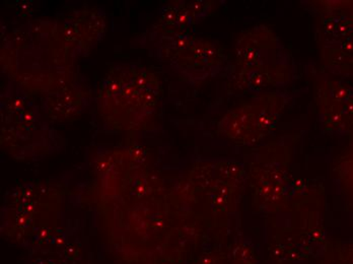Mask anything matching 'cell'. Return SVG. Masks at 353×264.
<instances>
[{"label":"cell","mask_w":353,"mask_h":264,"mask_svg":"<svg viewBox=\"0 0 353 264\" xmlns=\"http://www.w3.org/2000/svg\"><path fill=\"white\" fill-rule=\"evenodd\" d=\"M77 59L58 19L30 21L2 38V74L30 96L44 98L75 81Z\"/></svg>","instance_id":"cell-1"},{"label":"cell","mask_w":353,"mask_h":264,"mask_svg":"<svg viewBox=\"0 0 353 264\" xmlns=\"http://www.w3.org/2000/svg\"><path fill=\"white\" fill-rule=\"evenodd\" d=\"M161 96L159 77L139 63L116 64L101 81L97 109L113 132L141 130L152 117Z\"/></svg>","instance_id":"cell-2"},{"label":"cell","mask_w":353,"mask_h":264,"mask_svg":"<svg viewBox=\"0 0 353 264\" xmlns=\"http://www.w3.org/2000/svg\"><path fill=\"white\" fill-rule=\"evenodd\" d=\"M31 97L10 81L1 92V147L17 160L46 158L61 150L64 143L42 107Z\"/></svg>","instance_id":"cell-3"},{"label":"cell","mask_w":353,"mask_h":264,"mask_svg":"<svg viewBox=\"0 0 353 264\" xmlns=\"http://www.w3.org/2000/svg\"><path fill=\"white\" fill-rule=\"evenodd\" d=\"M150 54L169 64L190 83H202L223 72L227 57L214 41L188 32L154 27L139 37Z\"/></svg>","instance_id":"cell-4"},{"label":"cell","mask_w":353,"mask_h":264,"mask_svg":"<svg viewBox=\"0 0 353 264\" xmlns=\"http://www.w3.org/2000/svg\"><path fill=\"white\" fill-rule=\"evenodd\" d=\"M286 104L281 93L258 94L225 114L219 132L236 143L254 145L275 128Z\"/></svg>","instance_id":"cell-5"},{"label":"cell","mask_w":353,"mask_h":264,"mask_svg":"<svg viewBox=\"0 0 353 264\" xmlns=\"http://www.w3.org/2000/svg\"><path fill=\"white\" fill-rule=\"evenodd\" d=\"M58 23L62 38L77 58L87 57L107 32L106 14L101 8L73 10Z\"/></svg>","instance_id":"cell-6"},{"label":"cell","mask_w":353,"mask_h":264,"mask_svg":"<svg viewBox=\"0 0 353 264\" xmlns=\"http://www.w3.org/2000/svg\"><path fill=\"white\" fill-rule=\"evenodd\" d=\"M92 101V91L85 79L79 77L60 91L42 98L41 107L51 123H64L77 119Z\"/></svg>","instance_id":"cell-7"},{"label":"cell","mask_w":353,"mask_h":264,"mask_svg":"<svg viewBox=\"0 0 353 264\" xmlns=\"http://www.w3.org/2000/svg\"><path fill=\"white\" fill-rule=\"evenodd\" d=\"M210 1H174L159 10V27L173 31L187 32L205 18L212 10Z\"/></svg>","instance_id":"cell-8"},{"label":"cell","mask_w":353,"mask_h":264,"mask_svg":"<svg viewBox=\"0 0 353 264\" xmlns=\"http://www.w3.org/2000/svg\"><path fill=\"white\" fill-rule=\"evenodd\" d=\"M325 64L333 74L353 77V36L326 42L322 51Z\"/></svg>","instance_id":"cell-9"},{"label":"cell","mask_w":353,"mask_h":264,"mask_svg":"<svg viewBox=\"0 0 353 264\" xmlns=\"http://www.w3.org/2000/svg\"><path fill=\"white\" fill-rule=\"evenodd\" d=\"M320 264H353V239L327 242L320 254Z\"/></svg>","instance_id":"cell-10"},{"label":"cell","mask_w":353,"mask_h":264,"mask_svg":"<svg viewBox=\"0 0 353 264\" xmlns=\"http://www.w3.org/2000/svg\"><path fill=\"white\" fill-rule=\"evenodd\" d=\"M230 264H259V261L255 249L242 242L232 248Z\"/></svg>","instance_id":"cell-11"}]
</instances>
